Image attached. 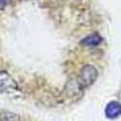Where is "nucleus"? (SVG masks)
<instances>
[{
  "mask_svg": "<svg viewBox=\"0 0 121 121\" xmlns=\"http://www.w3.org/2000/svg\"><path fill=\"white\" fill-rule=\"evenodd\" d=\"M97 76H98V72L93 65H85L80 72L79 81L82 85V87H88L96 81Z\"/></svg>",
  "mask_w": 121,
  "mask_h": 121,
  "instance_id": "nucleus-1",
  "label": "nucleus"
},
{
  "mask_svg": "<svg viewBox=\"0 0 121 121\" xmlns=\"http://www.w3.org/2000/svg\"><path fill=\"white\" fill-rule=\"evenodd\" d=\"M0 90L5 92H12V91L18 90V85L15 81V79L4 70L0 72Z\"/></svg>",
  "mask_w": 121,
  "mask_h": 121,
  "instance_id": "nucleus-2",
  "label": "nucleus"
},
{
  "mask_svg": "<svg viewBox=\"0 0 121 121\" xmlns=\"http://www.w3.org/2000/svg\"><path fill=\"white\" fill-rule=\"evenodd\" d=\"M82 85L80 84L79 80H75V79H72L65 86V92H67V96L73 98V99H76V98H80L82 95Z\"/></svg>",
  "mask_w": 121,
  "mask_h": 121,
  "instance_id": "nucleus-3",
  "label": "nucleus"
},
{
  "mask_svg": "<svg viewBox=\"0 0 121 121\" xmlns=\"http://www.w3.org/2000/svg\"><path fill=\"white\" fill-rule=\"evenodd\" d=\"M121 115V104L116 100L108 103L105 107V116L108 119H116Z\"/></svg>",
  "mask_w": 121,
  "mask_h": 121,
  "instance_id": "nucleus-4",
  "label": "nucleus"
},
{
  "mask_svg": "<svg viewBox=\"0 0 121 121\" xmlns=\"http://www.w3.org/2000/svg\"><path fill=\"white\" fill-rule=\"evenodd\" d=\"M100 43H102V38H100V35H98L97 33H93V34L87 35L85 39H82L80 44L84 45V46H97Z\"/></svg>",
  "mask_w": 121,
  "mask_h": 121,
  "instance_id": "nucleus-5",
  "label": "nucleus"
},
{
  "mask_svg": "<svg viewBox=\"0 0 121 121\" xmlns=\"http://www.w3.org/2000/svg\"><path fill=\"white\" fill-rule=\"evenodd\" d=\"M0 121H18V115L9 112H4L0 114Z\"/></svg>",
  "mask_w": 121,
  "mask_h": 121,
  "instance_id": "nucleus-6",
  "label": "nucleus"
},
{
  "mask_svg": "<svg viewBox=\"0 0 121 121\" xmlns=\"http://www.w3.org/2000/svg\"><path fill=\"white\" fill-rule=\"evenodd\" d=\"M10 3H11V0H0V10H4Z\"/></svg>",
  "mask_w": 121,
  "mask_h": 121,
  "instance_id": "nucleus-7",
  "label": "nucleus"
}]
</instances>
